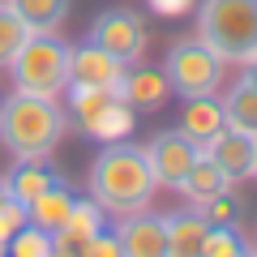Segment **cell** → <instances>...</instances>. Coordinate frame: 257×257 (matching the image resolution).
I'll use <instances>...</instances> for the list:
<instances>
[{"mask_svg": "<svg viewBox=\"0 0 257 257\" xmlns=\"http://www.w3.org/2000/svg\"><path fill=\"white\" fill-rule=\"evenodd\" d=\"M223 189H231V180L223 176V167L214 163L210 155H197L193 167H189V176L180 180V193L189 197L193 206H202L206 197H214V193H223Z\"/></svg>", "mask_w": 257, "mask_h": 257, "instance_id": "18", "label": "cell"}, {"mask_svg": "<svg viewBox=\"0 0 257 257\" xmlns=\"http://www.w3.org/2000/svg\"><path fill=\"white\" fill-rule=\"evenodd\" d=\"M244 82L257 86V56H253V60H244Z\"/></svg>", "mask_w": 257, "mask_h": 257, "instance_id": "27", "label": "cell"}, {"mask_svg": "<svg viewBox=\"0 0 257 257\" xmlns=\"http://www.w3.org/2000/svg\"><path fill=\"white\" fill-rule=\"evenodd\" d=\"M223 56L214 47H206L202 39H180V43L167 52L163 73L180 99H197V94H214L223 86Z\"/></svg>", "mask_w": 257, "mask_h": 257, "instance_id": "5", "label": "cell"}, {"mask_svg": "<svg viewBox=\"0 0 257 257\" xmlns=\"http://www.w3.org/2000/svg\"><path fill=\"white\" fill-rule=\"evenodd\" d=\"M107 227V210H103L94 197H77L73 210H69V219H64V227L56 231V253H82L86 240L94 236V231Z\"/></svg>", "mask_w": 257, "mask_h": 257, "instance_id": "12", "label": "cell"}, {"mask_svg": "<svg viewBox=\"0 0 257 257\" xmlns=\"http://www.w3.org/2000/svg\"><path fill=\"white\" fill-rule=\"evenodd\" d=\"M244 253H253V248L244 244L240 227H210L202 240V257H244Z\"/></svg>", "mask_w": 257, "mask_h": 257, "instance_id": "22", "label": "cell"}, {"mask_svg": "<svg viewBox=\"0 0 257 257\" xmlns=\"http://www.w3.org/2000/svg\"><path fill=\"white\" fill-rule=\"evenodd\" d=\"M219 128H227V120H223V99H214V94H197V99L184 103V111H180V133H189L197 146H206Z\"/></svg>", "mask_w": 257, "mask_h": 257, "instance_id": "15", "label": "cell"}, {"mask_svg": "<svg viewBox=\"0 0 257 257\" xmlns=\"http://www.w3.org/2000/svg\"><path fill=\"white\" fill-rule=\"evenodd\" d=\"M0 253H5V236H0Z\"/></svg>", "mask_w": 257, "mask_h": 257, "instance_id": "28", "label": "cell"}, {"mask_svg": "<svg viewBox=\"0 0 257 257\" xmlns=\"http://www.w3.org/2000/svg\"><path fill=\"white\" fill-rule=\"evenodd\" d=\"M73 202H77V193L69 189V184H52V189H43L35 197V202L26 206V223H35V227H43V231H60L64 227V219H69V210H73Z\"/></svg>", "mask_w": 257, "mask_h": 257, "instance_id": "16", "label": "cell"}, {"mask_svg": "<svg viewBox=\"0 0 257 257\" xmlns=\"http://www.w3.org/2000/svg\"><path fill=\"white\" fill-rule=\"evenodd\" d=\"M82 257H120V240H116V231H94L90 240H86V248H82Z\"/></svg>", "mask_w": 257, "mask_h": 257, "instance_id": "25", "label": "cell"}, {"mask_svg": "<svg viewBox=\"0 0 257 257\" xmlns=\"http://www.w3.org/2000/svg\"><path fill=\"white\" fill-rule=\"evenodd\" d=\"M163 227H167V253L172 257H202V240H206V231H210V223L202 219L197 206L163 214Z\"/></svg>", "mask_w": 257, "mask_h": 257, "instance_id": "14", "label": "cell"}, {"mask_svg": "<svg viewBox=\"0 0 257 257\" xmlns=\"http://www.w3.org/2000/svg\"><path fill=\"white\" fill-rule=\"evenodd\" d=\"M197 210H202V219L210 223V227H240V202L231 197V189H223V193H214V197H206Z\"/></svg>", "mask_w": 257, "mask_h": 257, "instance_id": "24", "label": "cell"}, {"mask_svg": "<svg viewBox=\"0 0 257 257\" xmlns=\"http://www.w3.org/2000/svg\"><path fill=\"white\" fill-rule=\"evenodd\" d=\"M202 155V146L189 138V133H180V128H163V133H155L146 146V159H150V172H155V180L163 184V189H180V180L189 176L193 159Z\"/></svg>", "mask_w": 257, "mask_h": 257, "instance_id": "7", "label": "cell"}, {"mask_svg": "<svg viewBox=\"0 0 257 257\" xmlns=\"http://www.w3.org/2000/svg\"><path fill=\"white\" fill-rule=\"evenodd\" d=\"M30 39V30L22 26V18L9 9V5H0V69H9V60L18 56V47Z\"/></svg>", "mask_w": 257, "mask_h": 257, "instance_id": "23", "label": "cell"}, {"mask_svg": "<svg viewBox=\"0 0 257 257\" xmlns=\"http://www.w3.org/2000/svg\"><path fill=\"white\" fill-rule=\"evenodd\" d=\"M64 107L52 94L13 90L0 103V146L13 159H47L64 138Z\"/></svg>", "mask_w": 257, "mask_h": 257, "instance_id": "2", "label": "cell"}, {"mask_svg": "<svg viewBox=\"0 0 257 257\" xmlns=\"http://www.w3.org/2000/svg\"><path fill=\"white\" fill-rule=\"evenodd\" d=\"M223 120H227V128H236L244 138H257V86L253 82L240 77L227 90V99H223Z\"/></svg>", "mask_w": 257, "mask_h": 257, "instance_id": "19", "label": "cell"}, {"mask_svg": "<svg viewBox=\"0 0 257 257\" xmlns=\"http://www.w3.org/2000/svg\"><path fill=\"white\" fill-rule=\"evenodd\" d=\"M197 39L231 64L257 56V0H202Z\"/></svg>", "mask_w": 257, "mask_h": 257, "instance_id": "3", "label": "cell"}, {"mask_svg": "<svg viewBox=\"0 0 257 257\" xmlns=\"http://www.w3.org/2000/svg\"><path fill=\"white\" fill-rule=\"evenodd\" d=\"M9 73H13V90L60 99L69 86V43L60 35H30L9 60Z\"/></svg>", "mask_w": 257, "mask_h": 257, "instance_id": "4", "label": "cell"}, {"mask_svg": "<svg viewBox=\"0 0 257 257\" xmlns=\"http://www.w3.org/2000/svg\"><path fill=\"white\" fill-rule=\"evenodd\" d=\"M90 43L116 56L120 64H138L146 56V22L133 9H103L90 26Z\"/></svg>", "mask_w": 257, "mask_h": 257, "instance_id": "6", "label": "cell"}, {"mask_svg": "<svg viewBox=\"0 0 257 257\" xmlns=\"http://www.w3.org/2000/svg\"><path fill=\"white\" fill-rule=\"evenodd\" d=\"M253 176H257V167H253Z\"/></svg>", "mask_w": 257, "mask_h": 257, "instance_id": "29", "label": "cell"}, {"mask_svg": "<svg viewBox=\"0 0 257 257\" xmlns=\"http://www.w3.org/2000/svg\"><path fill=\"white\" fill-rule=\"evenodd\" d=\"M124 64L116 56H107L103 47H94L86 39L82 47H69V82L73 86H103V90H116Z\"/></svg>", "mask_w": 257, "mask_h": 257, "instance_id": "10", "label": "cell"}, {"mask_svg": "<svg viewBox=\"0 0 257 257\" xmlns=\"http://www.w3.org/2000/svg\"><path fill=\"white\" fill-rule=\"evenodd\" d=\"M60 180L64 176L56 172L47 159H18V167L5 176V193H9L18 206H30L43 189H52V184H60Z\"/></svg>", "mask_w": 257, "mask_h": 257, "instance_id": "13", "label": "cell"}, {"mask_svg": "<svg viewBox=\"0 0 257 257\" xmlns=\"http://www.w3.org/2000/svg\"><path fill=\"white\" fill-rule=\"evenodd\" d=\"M202 155H210L214 163L223 167V176L236 184V180H248L253 167H257V138H244L236 128H219V133L202 146Z\"/></svg>", "mask_w": 257, "mask_h": 257, "instance_id": "9", "label": "cell"}, {"mask_svg": "<svg viewBox=\"0 0 257 257\" xmlns=\"http://www.w3.org/2000/svg\"><path fill=\"white\" fill-rule=\"evenodd\" d=\"M150 9L163 13V18H180V13L193 9V0H150Z\"/></svg>", "mask_w": 257, "mask_h": 257, "instance_id": "26", "label": "cell"}, {"mask_svg": "<svg viewBox=\"0 0 257 257\" xmlns=\"http://www.w3.org/2000/svg\"><path fill=\"white\" fill-rule=\"evenodd\" d=\"M159 180L150 172L146 146L133 142H107L99 150V159L90 163V197L107 214H128V210H146L155 197Z\"/></svg>", "mask_w": 257, "mask_h": 257, "instance_id": "1", "label": "cell"}, {"mask_svg": "<svg viewBox=\"0 0 257 257\" xmlns=\"http://www.w3.org/2000/svg\"><path fill=\"white\" fill-rule=\"evenodd\" d=\"M133 120H138V111H133V107L116 94V99H111L107 107H103L99 116L82 128V133H86V138H99V142H120V138H128V133H133Z\"/></svg>", "mask_w": 257, "mask_h": 257, "instance_id": "20", "label": "cell"}, {"mask_svg": "<svg viewBox=\"0 0 257 257\" xmlns=\"http://www.w3.org/2000/svg\"><path fill=\"white\" fill-rule=\"evenodd\" d=\"M116 94H120L133 111H159V107L167 103V94H172V86H167V73L146 69V64L138 60V64H124Z\"/></svg>", "mask_w": 257, "mask_h": 257, "instance_id": "11", "label": "cell"}, {"mask_svg": "<svg viewBox=\"0 0 257 257\" xmlns=\"http://www.w3.org/2000/svg\"><path fill=\"white\" fill-rule=\"evenodd\" d=\"M30 35H56L69 18V0H5Z\"/></svg>", "mask_w": 257, "mask_h": 257, "instance_id": "17", "label": "cell"}, {"mask_svg": "<svg viewBox=\"0 0 257 257\" xmlns=\"http://www.w3.org/2000/svg\"><path fill=\"white\" fill-rule=\"evenodd\" d=\"M5 253H13V257H52L56 253V240H52V231L35 227V223H22V227L9 236Z\"/></svg>", "mask_w": 257, "mask_h": 257, "instance_id": "21", "label": "cell"}, {"mask_svg": "<svg viewBox=\"0 0 257 257\" xmlns=\"http://www.w3.org/2000/svg\"><path fill=\"white\" fill-rule=\"evenodd\" d=\"M120 253L128 257H167V227H163V214H150V210H128L120 214Z\"/></svg>", "mask_w": 257, "mask_h": 257, "instance_id": "8", "label": "cell"}]
</instances>
